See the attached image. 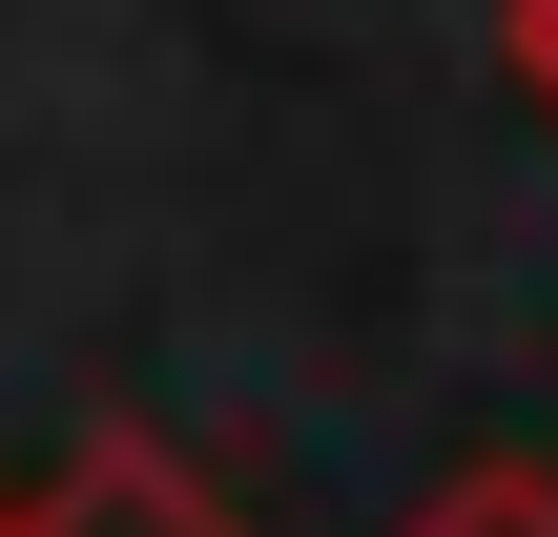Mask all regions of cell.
I'll return each mask as SVG.
<instances>
[{"instance_id":"3","label":"cell","mask_w":558,"mask_h":537,"mask_svg":"<svg viewBox=\"0 0 558 537\" xmlns=\"http://www.w3.org/2000/svg\"><path fill=\"white\" fill-rule=\"evenodd\" d=\"M518 103L558 124V0H518Z\"/></svg>"},{"instance_id":"4","label":"cell","mask_w":558,"mask_h":537,"mask_svg":"<svg viewBox=\"0 0 558 537\" xmlns=\"http://www.w3.org/2000/svg\"><path fill=\"white\" fill-rule=\"evenodd\" d=\"M0 537H21V517H0Z\"/></svg>"},{"instance_id":"1","label":"cell","mask_w":558,"mask_h":537,"mask_svg":"<svg viewBox=\"0 0 558 537\" xmlns=\"http://www.w3.org/2000/svg\"><path fill=\"white\" fill-rule=\"evenodd\" d=\"M0 517H21V537H248L166 435H83V455H62L41 497H0Z\"/></svg>"},{"instance_id":"2","label":"cell","mask_w":558,"mask_h":537,"mask_svg":"<svg viewBox=\"0 0 558 537\" xmlns=\"http://www.w3.org/2000/svg\"><path fill=\"white\" fill-rule=\"evenodd\" d=\"M414 537H558V476H538V455H476V476H456Z\"/></svg>"}]
</instances>
